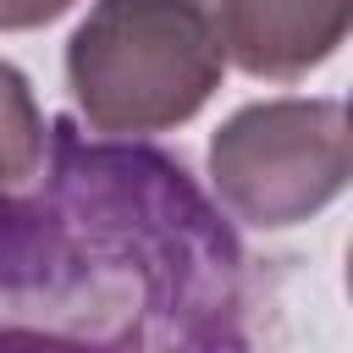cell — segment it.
<instances>
[{
	"instance_id": "obj_6",
	"label": "cell",
	"mask_w": 353,
	"mask_h": 353,
	"mask_svg": "<svg viewBox=\"0 0 353 353\" xmlns=\"http://www.w3.org/2000/svg\"><path fill=\"white\" fill-rule=\"evenodd\" d=\"M0 353H116V347L55 325H0Z\"/></svg>"
},
{
	"instance_id": "obj_5",
	"label": "cell",
	"mask_w": 353,
	"mask_h": 353,
	"mask_svg": "<svg viewBox=\"0 0 353 353\" xmlns=\"http://www.w3.org/2000/svg\"><path fill=\"white\" fill-rule=\"evenodd\" d=\"M50 160V121L22 66L0 61V193H28Z\"/></svg>"
},
{
	"instance_id": "obj_4",
	"label": "cell",
	"mask_w": 353,
	"mask_h": 353,
	"mask_svg": "<svg viewBox=\"0 0 353 353\" xmlns=\"http://www.w3.org/2000/svg\"><path fill=\"white\" fill-rule=\"evenodd\" d=\"M221 55L259 83H298L325 66L347 28L353 0H193Z\"/></svg>"
},
{
	"instance_id": "obj_1",
	"label": "cell",
	"mask_w": 353,
	"mask_h": 353,
	"mask_svg": "<svg viewBox=\"0 0 353 353\" xmlns=\"http://www.w3.org/2000/svg\"><path fill=\"white\" fill-rule=\"evenodd\" d=\"M44 199L77 248V314L116 353H254L243 243L154 143L83 138L72 116L50 121Z\"/></svg>"
},
{
	"instance_id": "obj_3",
	"label": "cell",
	"mask_w": 353,
	"mask_h": 353,
	"mask_svg": "<svg viewBox=\"0 0 353 353\" xmlns=\"http://www.w3.org/2000/svg\"><path fill=\"white\" fill-rule=\"evenodd\" d=\"M353 132L342 99H254L210 132V188L221 210L259 232H287L347 193Z\"/></svg>"
},
{
	"instance_id": "obj_7",
	"label": "cell",
	"mask_w": 353,
	"mask_h": 353,
	"mask_svg": "<svg viewBox=\"0 0 353 353\" xmlns=\"http://www.w3.org/2000/svg\"><path fill=\"white\" fill-rule=\"evenodd\" d=\"M77 0H0V33H33L55 17H66Z\"/></svg>"
},
{
	"instance_id": "obj_2",
	"label": "cell",
	"mask_w": 353,
	"mask_h": 353,
	"mask_svg": "<svg viewBox=\"0 0 353 353\" xmlns=\"http://www.w3.org/2000/svg\"><path fill=\"white\" fill-rule=\"evenodd\" d=\"M226 55L193 0H94L66 39V88L88 132L143 143L193 121Z\"/></svg>"
}]
</instances>
